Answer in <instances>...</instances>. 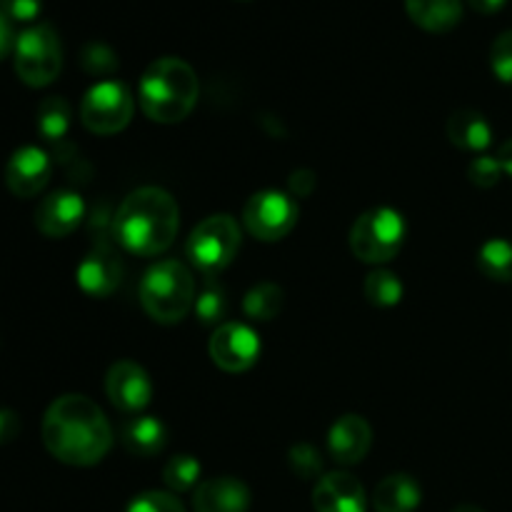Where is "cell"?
<instances>
[{"mask_svg":"<svg viewBox=\"0 0 512 512\" xmlns=\"http://www.w3.org/2000/svg\"><path fill=\"white\" fill-rule=\"evenodd\" d=\"M468 3H470V8L478 10V13L490 15V13H498V10H503L508 0H468Z\"/></svg>","mask_w":512,"mask_h":512,"instance_id":"37","label":"cell"},{"mask_svg":"<svg viewBox=\"0 0 512 512\" xmlns=\"http://www.w3.org/2000/svg\"><path fill=\"white\" fill-rule=\"evenodd\" d=\"M498 160H500V165H503V173H508L512 178V140L500 145Z\"/></svg>","mask_w":512,"mask_h":512,"instance_id":"38","label":"cell"},{"mask_svg":"<svg viewBox=\"0 0 512 512\" xmlns=\"http://www.w3.org/2000/svg\"><path fill=\"white\" fill-rule=\"evenodd\" d=\"M240 248V228L233 215L218 213L205 218L198 228L190 233L188 258L200 273L215 275L233 263Z\"/></svg>","mask_w":512,"mask_h":512,"instance_id":"7","label":"cell"},{"mask_svg":"<svg viewBox=\"0 0 512 512\" xmlns=\"http://www.w3.org/2000/svg\"><path fill=\"white\" fill-rule=\"evenodd\" d=\"M15 73L30 88H45L63 68L60 38L50 25H30L15 40Z\"/></svg>","mask_w":512,"mask_h":512,"instance_id":"6","label":"cell"},{"mask_svg":"<svg viewBox=\"0 0 512 512\" xmlns=\"http://www.w3.org/2000/svg\"><path fill=\"white\" fill-rule=\"evenodd\" d=\"M0 8L13 23H33L43 10V0H0Z\"/></svg>","mask_w":512,"mask_h":512,"instance_id":"33","label":"cell"},{"mask_svg":"<svg viewBox=\"0 0 512 512\" xmlns=\"http://www.w3.org/2000/svg\"><path fill=\"white\" fill-rule=\"evenodd\" d=\"M193 310L203 325H213L218 323L220 318H225V313H228V298H225L223 288L208 285V288L195 298Z\"/></svg>","mask_w":512,"mask_h":512,"instance_id":"27","label":"cell"},{"mask_svg":"<svg viewBox=\"0 0 512 512\" xmlns=\"http://www.w3.org/2000/svg\"><path fill=\"white\" fill-rule=\"evenodd\" d=\"M405 10L428 33H448L463 20L460 0H405Z\"/></svg>","mask_w":512,"mask_h":512,"instance_id":"21","label":"cell"},{"mask_svg":"<svg viewBox=\"0 0 512 512\" xmlns=\"http://www.w3.org/2000/svg\"><path fill=\"white\" fill-rule=\"evenodd\" d=\"M133 110L135 100L128 85L120 80H103L85 93L80 103V120L90 133L113 135L130 123Z\"/></svg>","mask_w":512,"mask_h":512,"instance_id":"8","label":"cell"},{"mask_svg":"<svg viewBox=\"0 0 512 512\" xmlns=\"http://www.w3.org/2000/svg\"><path fill=\"white\" fill-rule=\"evenodd\" d=\"M50 173H53V163L48 153L35 145H25L10 155L5 165V185L18 198H33L48 185Z\"/></svg>","mask_w":512,"mask_h":512,"instance_id":"12","label":"cell"},{"mask_svg":"<svg viewBox=\"0 0 512 512\" xmlns=\"http://www.w3.org/2000/svg\"><path fill=\"white\" fill-rule=\"evenodd\" d=\"M405 218L395 208L380 205L355 220L350 230V250L360 263L380 265L400 253L405 240Z\"/></svg>","mask_w":512,"mask_h":512,"instance_id":"5","label":"cell"},{"mask_svg":"<svg viewBox=\"0 0 512 512\" xmlns=\"http://www.w3.org/2000/svg\"><path fill=\"white\" fill-rule=\"evenodd\" d=\"M363 293L368 298L370 305H378V308H393L403 300V283L395 273L390 270H373V273L365 278Z\"/></svg>","mask_w":512,"mask_h":512,"instance_id":"25","label":"cell"},{"mask_svg":"<svg viewBox=\"0 0 512 512\" xmlns=\"http://www.w3.org/2000/svg\"><path fill=\"white\" fill-rule=\"evenodd\" d=\"M115 238L128 253L158 255L173 245L180 228V208L163 188H138L123 200L115 215Z\"/></svg>","mask_w":512,"mask_h":512,"instance_id":"2","label":"cell"},{"mask_svg":"<svg viewBox=\"0 0 512 512\" xmlns=\"http://www.w3.org/2000/svg\"><path fill=\"white\" fill-rule=\"evenodd\" d=\"M500 175H503V165H500L498 155H480L468 165L470 183L478 188H495L500 183Z\"/></svg>","mask_w":512,"mask_h":512,"instance_id":"30","label":"cell"},{"mask_svg":"<svg viewBox=\"0 0 512 512\" xmlns=\"http://www.w3.org/2000/svg\"><path fill=\"white\" fill-rule=\"evenodd\" d=\"M448 138L458 148L470 150V153H483L493 143V128L488 118L473 108L455 110L448 118Z\"/></svg>","mask_w":512,"mask_h":512,"instance_id":"19","label":"cell"},{"mask_svg":"<svg viewBox=\"0 0 512 512\" xmlns=\"http://www.w3.org/2000/svg\"><path fill=\"white\" fill-rule=\"evenodd\" d=\"M105 393L115 408L138 415L140 410L148 408L150 398H153V383L138 363L118 360L105 375Z\"/></svg>","mask_w":512,"mask_h":512,"instance_id":"11","label":"cell"},{"mask_svg":"<svg viewBox=\"0 0 512 512\" xmlns=\"http://www.w3.org/2000/svg\"><path fill=\"white\" fill-rule=\"evenodd\" d=\"M423 500V490L410 475L395 473L380 480L373 493L375 512H413Z\"/></svg>","mask_w":512,"mask_h":512,"instance_id":"20","label":"cell"},{"mask_svg":"<svg viewBox=\"0 0 512 512\" xmlns=\"http://www.w3.org/2000/svg\"><path fill=\"white\" fill-rule=\"evenodd\" d=\"M260 355V338L250 325L223 323L210 338V358L225 373H245Z\"/></svg>","mask_w":512,"mask_h":512,"instance_id":"10","label":"cell"},{"mask_svg":"<svg viewBox=\"0 0 512 512\" xmlns=\"http://www.w3.org/2000/svg\"><path fill=\"white\" fill-rule=\"evenodd\" d=\"M163 480L173 493L193 490L200 480V463L193 455H175L163 468Z\"/></svg>","mask_w":512,"mask_h":512,"instance_id":"26","label":"cell"},{"mask_svg":"<svg viewBox=\"0 0 512 512\" xmlns=\"http://www.w3.org/2000/svg\"><path fill=\"white\" fill-rule=\"evenodd\" d=\"M313 505L318 512H365L368 498L358 478L350 473H328L315 485Z\"/></svg>","mask_w":512,"mask_h":512,"instance_id":"14","label":"cell"},{"mask_svg":"<svg viewBox=\"0 0 512 512\" xmlns=\"http://www.w3.org/2000/svg\"><path fill=\"white\" fill-rule=\"evenodd\" d=\"M195 512H248L250 490L238 478H210L193 495Z\"/></svg>","mask_w":512,"mask_h":512,"instance_id":"17","label":"cell"},{"mask_svg":"<svg viewBox=\"0 0 512 512\" xmlns=\"http://www.w3.org/2000/svg\"><path fill=\"white\" fill-rule=\"evenodd\" d=\"M490 68H493L495 78L512 83V30H505L495 38L493 48H490Z\"/></svg>","mask_w":512,"mask_h":512,"instance_id":"31","label":"cell"},{"mask_svg":"<svg viewBox=\"0 0 512 512\" xmlns=\"http://www.w3.org/2000/svg\"><path fill=\"white\" fill-rule=\"evenodd\" d=\"M120 443L140 458H153L168 443V430L155 415H133L120 428Z\"/></svg>","mask_w":512,"mask_h":512,"instance_id":"18","label":"cell"},{"mask_svg":"<svg viewBox=\"0 0 512 512\" xmlns=\"http://www.w3.org/2000/svg\"><path fill=\"white\" fill-rule=\"evenodd\" d=\"M128 512H185V508L173 493H163V490H150V493L138 495V498L130 503Z\"/></svg>","mask_w":512,"mask_h":512,"instance_id":"32","label":"cell"},{"mask_svg":"<svg viewBox=\"0 0 512 512\" xmlns=\"http://www.w3.org/2000/svg\"><path fill=\"white\" fill-rule=\"evenodd\" d=\"M43 443L53 458L75 468L98 465L113 445L103 410L85 395H60L43 418Z\"/></svg>","mask_w":512,"mask_h":512,"instance_id":"1","label":"cell"},{"mask_svg":"<svg viewBox=\"0 0 512 512\" xmlns=\"http://www.w3.org/2000/svg\"><path fill=\"white\" fill-rule=\"evenodd\" d=\"M80 63L88 73L93 75H108L118 68V55L108 48L105 43H88L80 53Z\"/></svg>","mask_w":512,"mask_h":512,"instance_id":"29","label":"cell"},{"mask_svg":"<svg viewBox=\"0 0 512 512\" xmlns=\"http://www.w3.org/2000/svg\"><path fill=\"white\" fill-rule=\"evenodd\" d=\"M370 445H373V430L363 415H343L330 428L328 448L340 465L360 463L368 455Z\"/></svg>","mask_w":512,"mask_h":512,"instance_id":"16","label":"cell"},{"mask_svg":"<svg viewBox=\"0 0 512 512\" xmlns=\"http://www.w3.org/2000/svg\"><path fill=\"white\" fill-rule=\"evenodd\" d=\"M20 433V418L13 410H0V445L13 443Z\"/></svg>","mask_w":512,"mask_h":512,"instance_id":"34","label":"cell"},{"mask_svg":"<svg viewBox=\"0 0 512 512\" xmlns=\"http://www.w3.org/2000/svg\"><path fill=\"white\" fill-rule=\"evenodd\" d=\"M198 93V75L185 60L158 58L140 78L138 103L150 120L173 125L188 118L198 103Z\"/></svg>","mask_w":512,"mask_h":512,"instance_id":"3","label":"cell"},{"mask_svg":"<svg viewBox=\"0 0 512 512\" xmlns=\"http://www.w3.org/2000/svg\"><path fill=\"white\" fill-rule=\"evenodd\" d=\"M85 218V203L73 190H55L40 200L35 210V225L48 238H65L73 233Z\"/></svg>","mask_w":512,"mask_h":512,"instance_id":"13","label":"cell"},{"mask_svg":"<svg viewBox=\"0 0 512 512\" xmlns=\"http://www.w3.org/2000/svg\"><path fill=\"white\" fill-rule=\"evenodd\" d=\"M478 268L485 278L512 283V240H488L478 253Z\"/></svg>","mask_w":512,"mask_h":512,"instance_id":"22","label":"cell"},{"mask_svg":"<svg viewBox=\"0 0 512 512\" xmlns=\"http://www.w3.org/2000/svg\"><path fill=\"white\" fill-rule=\"evenodd\" d=\"M288 460L293 473L300 475L303 480H313L323 473V455H320V450H315L313 445L308 443L293 445Z\"/></svg>","mask_w":512,"mask_h":512,"instance_id":"28","label":"cell"},{"mask_svg":"<svg viewBox=\"0 0 512 512\" xmlns=\"http://www.w3.org/2000/svg\"><path fill=\"white\" fill-rule=\"evenodd\" d=\"M140 305L163 325H175L193 310L195 278L180 260H160L140 280Z\"/></svg>","mask_w":512,"mask_h":512,"instance_id":"4","label":"cell"},{"mask_svg":"<svg viewBox=\"0 0 512 512\" xmlns=\"http://www.w3.org/2000/svg\"><path fill=\"white\" fill-rule=\"evenodd\" d=\"M283 288L275 283H260L253 290H248L243 300V310L248 318L253 320H273L278 318L280 310H283Z\"/></svg>","mask_w":512,"mask_h":512,"instance_id":"24","label":"cell"},{"mask_svg":"<svg viewBox=\"0 0 512 512\" xmlns=\"http://www.w3.org/2000/svg\"><path fill=\"white\" fill-rule=\"evenodd\" d=\"M15 35H13V20L3 13L0 8V60L8 58L10 50H15Z\"/></svg>","mask_w":512,"mask_h":512,"instance_id":"35","label":"cell"},{"mask_svg":"<svg viewBox=\"0 0 512 512\" xmlns=\"http://www.w3.org/2000/svg\"><path fill=\"white\" fill-rule=\"evenodd\" d=\"M453 512H483V510L475 508V505H460V508H455Z\"/></svg>","mask_w":512,"mask_h":512,"instance_id":"39","label":"cell"},{"mask_svg":"<svg viewBox=\"0 0 512 512\" xmlns=\"http://www.w3.org/2000/svg\"><path fill=\"white\" fill-rule=\"evenodd\" d=\"M70 128V105L63 95H50L38 105V133L50 143L65 138Z\"/></svg>","mask_w":512,"mask_h":512,"instance_id":"23","label":"cell"},{"mask_svg":"<svg viewBox=\"0 0 512 512\" xmlns=\"http://www.w3.org/2000/svg\"><path fill=\"white\" fill-rule=\"evenodd\" d=\"M290 188H293L295 195H310L315 188V173L313 170H298V173H293V178H290Z\"/></svg>","mask_w":512,"mask_h":512,"instance_id":"36","label":"cell"},{"mask_svg":"<svg viewBox=\"0 0 512 512\" xmlns=\"http://www.w3.org/2000/svg\"><path fill=\"white\" fill-rule=\"evenodd\" d=\"M243 223L253 238L275 243L295 228L298 205H295L293 195L280 193V190H263L245 203Z\"/></svg>","mask_w":512,"mask_h":512,"instance_id":"9","label":"cell"},{"mask_svg":"<svg viewBox=\"0 0 512 512\" xmlns=\"http://www.w3.org/2000/svg\"><path fill=\"white\" fill-rule=\"evenodd\" d=\"M120 260L113 250H108L105 245L90 250L83 260H80L78 270H75V278L83 293L93 295V298H108L115 288L120 285Z\"/></svg>","mask_w":512,"mask_h":512,"instance_id":"15","label":"cell"}]
</instances>
